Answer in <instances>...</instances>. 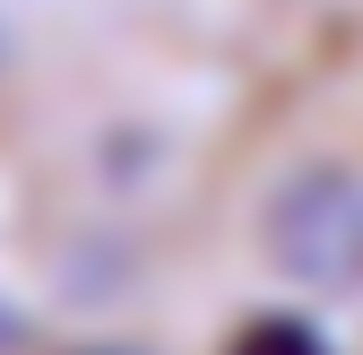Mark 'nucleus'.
<instances>
[{
	"label": "nucleus",
	"mask_w": 363,
	"mask_h": 355,
	"mask_svg": "<svg viewBox=\"0 0 363 355\" xmlns=\"http://www.w3.org/2000/svg\"><path fill=\"white\" fill-rule=\"evenodd\" d=\"M268 269L311 286V295H363V173L311 165L268 200L259 217Z\"/></svg>",
	"instance_id": "f257e3e1"
}]
</instances>
